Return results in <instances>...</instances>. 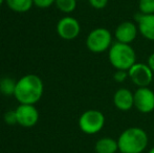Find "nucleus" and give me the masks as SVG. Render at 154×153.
Returning <instances> with one entry per match:
<instances>
[{"label":"nucleus","instance_id":"f8f14e48","mask_svg":"<svg viewBox=\"0 0 154 153\" xmlns=\"http://www.w3.org/2000/svg\"><path fill=\"white\" fill-rule=\"evenodd\" d=\"M113 104L121 111H129L134 107V93L128 88H120L114 92Z\"/></svg>","mask_w":154,"mask_h":153},{"label":"nucleus","instance_id":"7ed1b4c3","mask_svg":"<svg viewBox=\"0 0 154 153\" xmlns=\"http://www.w3.org/2000/svg\"><path fill=\"white\" fill-rule=\"evenodd\" d=\"M108 60L116 70H129L136 63V53L130 44L116 41L108 50Z\"/></svg>","mask_w":154,"mask_h":153},{"label":"nucleus","instance_id":"2eb2a0df","mask_svg":"<svg viewBox=\"0 0 154 153\" xmlns=\"http://www.w3.org/2000/svg\"><path fill=\"white\" fill-rule=\"evenodd\" d=\"M16 83L12 78L4 77L0 80V92L3 96H14L16 89Z\"/></svg>","mask_w":154,"mask_h":153},{"label":"nucleus","instance_id":"dca6fc26","mask_svg":"<svg viewBox=\"0 0 154 153\" xmlns=\"http://www.w3.org/2000/svg\"><path fill=\"white\" fill-rule=\"evenodd\" d=\"M78 0H56L55 4L60 12L64 14H70L77 8Z\"/></svg>","mask_w":154,"mask_h":153},{"label":"nucleus","instance_id":"6ab92c4d","mask_svg":"<svg viewBox=\"0 0 154 153\" xmlns=\"http://www.w3.org/2000/svg\"><path fill=\"white\" fill-rule=\"evenodd\" d=\"M109 0H88L90 6L94 10H103L107 6Z\"/></svg>","mask_w":154,"mask_h":153},{"label":"nucleus","instance_id":"39448f33","mask_svg":"<svg viewBox=\"0 0 154 153\" xmlns=\"http://www.w3.org/2000/svg\"><path fill=\"white\" fill-rule=\"evenodd\" d=\"M105 115L97 109H88L79 118V128L85 134L92 135L99 133L105 126Z\"/></svg>","mask_w":154,"mask_h":153},{"label":"nucleus","instance_id":"9b49d317","mask_svg":"<svg viewBox=\"0 0 154 153\" xmlns=\"http://www.w3.org/2000/svg\"><path fill=\"white\" fill-rule=\"evenodd\" d=\"M136 24L138 27V33L145 39L154 41V14H140L135 15Z\"/></svg>","mask_w":154,"mask_h":153},{"label":"nucleus","instance_id":"6e6552de","mask_svg":"<svg viewBox=\"0 0 154 153\" xmlns=\"http://www.w3.org/2000/svg\"><path fill=\"white\" fill-rule=\"evenodd\" d=\"M57 33L64 40H73L81 33V25L75 18L65 16L57 23Z\"/></svg>","mask_w":154,"mask_h":153},{"label":"nucleus","instance_id":"f3484780","mask_svg":"<svg viewBox=\"0 0 154 153\" xmlns=\"http://www.w3.org/2000/svg\"><path fill=\"white\" fill-rule=\"evenodd\" d=\"M138 10L140 14H154V0H138Z\"/></svg>","mask_w":154,"mask_h":153},{"label":"nucleus","instance_id":"a211bd4d","mask_svg":"<svg viewBox=\"0 0 154 153\" xmlns=\"http://www.w3.org/2000/svg\"><path fill=\"white\" fill-rule=\"evenodd\" d=\"M3 121L8 125H15L17 124V115H16V110H8L4 113L3 115Z\"/></svg>","mask_w":154,"mask_h":153},{"label":"nucleus","instance_id":"423d86ee","mask_svg":"<svg viewBox=\"0 0 154 153\" xmlns=\"http://www.w3.org/2000/svg\"><path fill=\"white\" fill-rule=\"evenodd\" d=\"M128 77L134 85L138 87H149L153 81V72L145 63H137L128 70Z\"/></svg>","mask_w":154,"mask_h":153},{"label":"nucleus","instance_id":"0eeeda50","mask_svg":"<svg viewBox=\"0 0 154 153\" xmlns=\"http://www.w3.org/2000/svg\"><path fill=\"white\" fill-rule=\"evenodd\" d=\"M134 93V107L144 115L154 110V91L149 87H138Z\"/></svg>","mask_w":154,"mask_h":153},{"label":"nucleus","instance_id":"393cba45","mask_svg":"<svg viewBox=\"0 0 154 153\" xmlns=\"http://www.w3.org/2000/svg\"><path fill=\"white\" fill-rule=\"evenodd\" d=\"M153 131H154V126H153Z\"/></svg>","mask_w":154,"mask_h":153},{"label":"nucleus","instance_id":"412c9836","mask_svg":"<svg viewBox=\"0 0 154 153\" xmlns=\"http://www.w3.org/2000/svg\"><path fill=\"white\" fill-rule=\"evenodd\" d=\"M56 0H34V4L40 8H47L55 4Z\"/></svg>","mask_w":154,"mask_h":153},{"label":"nucleus","instance_id":"aec40b11","mask_svg":"<svg viewBox=\"0 0 154 153\" xmlns=\"http://www.w3.org/2000/svg\"><path fill=\"white\" fill-rule=\"evenodd\" d=\"M128 77V70H116L113 75V79L118 83H123L127 80Z\"/></svg>","mask_w":154,"mask_h":153},{"label":"nucleus","instance_id":"5701e85b","mask_svg":"<svg viewBox=\"0 0 154 153\" xmlns=\"http://www.w3.org/2000/svg\"><path fill=\"white\" fill-rule=\"evenodd\" d=\"M148 153H154V147L153 148H151L150 150H149V152Z\"/></svg>","mask_w":154,"mask_h":153},{"label":"nucleus","instance_id":"4468645a","mask_svg":"<svg viewBox=\"0 0 154 153\" xmlns=\"http://www.w3.org/2000/svg\"><path fill=\"white\" fill-rule=\"evenodd\" d=\"M8 8L15 13H26L32 10L34 0H5Z\"/></svg>","mask_w":154,"mask_h":153},{"label":"nucleus","instance_id":"4be33fe9","mask_svg":"<svg viewBox=\"0 0 154 153\" xmlns=\"http://www.w3.org/2000/svg\"><path fill=\"white\" fill-rule=\"evenodd\" d=\"M147 65L149 66V68H150V69L152 70L153 74H154V53H152V54H151V55L148 57V61H147Z\"/></svg>","mask_w":154,"mask_h":153},{"label":"nucleus","instance_id":"9d476101","mask_svg":"<svg viewBox=\"0 0 154 153\" xmlns=\"http://www.w3.org/2000/svg\"><path fill=\"white\" fill-rule=\"evenodd\" d=\"M137 34V24H135L132 21H124L116 26V31H114V37L118 42L130 44L136 39Z\"/></svg>","mask_w":154,"mask_h":153},{"label":"nucleus","instance_id":"20e7f679","mask_svg":"<svg viewBox=\"0 0 154 153\" xmlns=\"http://www.w3.org/2000/svg\"><path fill=\"white\" fill-rule=\"evenodd\" d=\"M112 43L111 33L105 27H97L92 29L86 38V47L93 54H102L109 50Z\"/></svg>","mask_w":154,"mask_h":153},{"label":"nucleus","instance_id":"ddd939ff","mask_svg":"<svg viewBox=\"0 0 154 153\" xmlns=\"http://www.w3.org/2000/svg\"><path fill=\"white\" fill-rule=\"evenodd\" d=\"M95 153H116L119 151L118 139L111 137H101L94 144Z\"/></svg>","mask_w":154,"mask_h":153},{"label":"nucleus","instance_id":"f03ea898","mask_svg":"<svg viewBox=\"0 0 154 153\" xmlns=\"http://www.w3.org/2000/svg\"><path fill=\"white\" fill-rule=\"evenodd\" d=\"M148 144V134L140 127H129L118 137L120 153H143Z\"/></svg>","mask_w":154,"mask_h":153},{"label":"nucleus","instance_id":"1a4fd4ad","mask_svg":"<svg viewBox=\"0 0 154 153\" xmlns=\"http://www.w3.org/2000/svg\"><path fill=\"white\" fill-rule=\"evenodd\" d=\"M17 124L24 128H32L39 121V111L35 105L19 104L16 109Z\"/></svg>","mask_w":154,"mask_h":153},{"label":"nucleus","instance_id":"f257e3e1","mask_svg":"<svg viewBox=\"0 0 154 153\" xmlns=\"http://www.w3.org/2000/svg\"><path fill=\"white\" fill-rule=\"evenodd\" d=\"M44 91V85L37 75H26L21 77L16 83L14 96L19 104L35 105L40 101Z\"/></svg>","mask_w":154,"mask_h":153},{"label":"nucleus","instance_id":"b1692460","mask_svg":"<svg viewBox=\"0 0 154 153\" xmlns=\"http://www.w3.org/2000/svg\"><path fill=\"white\" fill-rule=\"evenodd\" d=\"M3 2H4V0H0V6L2 5V3H3Z\"/></svg>","mask_w":154,"mask_h":153}]
</instances>
